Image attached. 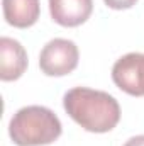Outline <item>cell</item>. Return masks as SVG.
Instances as JSON below:
<instances>
[{
  "mask_svg": "<svg viewBox=\"0 0 144 146\" xmlns=\"http://www.w3.org/2000/svg\"><path fill=\"white\" fill-rule=\"evenodd\" d=\"M63 107L73 121L90 133H108L120 121V106L107 92L75 87L63 97Z\"/></svg>",
  "mask_w": 144,
  "mask_h": 146,
  "instance_id": "cell-1",
  "label": "cell"
},
{
  "mask_svg": "<svg viewBox=\"0 0 144 146\" xmlns=\"http://www.w3.org/2000/svg\"><path fill=\"white\" fill-rule=\"evenodd\" d=\"M124 146H144V134H139V136H132L129 138Z\"/></svg>",
  "mask_w": 144,
  "mask_h": 146,
  "instance_id": "cell-9",
  "label": "cell"
},
{
  "mask_svg": "<svg viewBox=\"0 0 144 146\" xmlns=\"http://www.w3.org/2000/svg\"><path fill=\"white\" fill-rule=\"evenodd\" d=\"M105 5L114 9V10H124V9H131L136 5L137 0H104Z\"/></svg>",
  "mask_w": 144,
  "mask_h": 146,
  "instance_id": "cell-8",
  "label": "cell"
},
{
  "mask_svg": "<svg viewBox=\"0 0 144 146\" xmlns=\"http://www.w3.org/2000/svg\"><path fill=\"white\" fill-rule=\"evenodd\" d=\"M27 70V53L24 46L12 37L0 39V78L3 82H14Z\"/></svg>",
  "mask_w": 144,
  "mask_h": 146,
  "instance_id": "cell-5",
  "label": "cell"
},
{
  "mask_svg": "<svg viewBox=\"0 0 144 146\" xmlns=\"http://www.w3.org/2000/svg\"><path fill=\"white\" fill-rule=\"evenodd\" d=\"M93 0H49L53 21L63 27H76L90 19Z\"/></svg>",
  "mask_w": 144,
  "mask_h": 146,
  "instance_id": "cell-6",
  "label": "cell"
},
{
  "mask_svg": "<svg viewBox=\"0 0 144 146\" xmlns=\"http://www.w3.org/2000/svg\"><path fill=\"white\" fill-rule=\"evenodd\" d=\"M114 83L126 94L144 97V53H127L112 66Z\"/></svg>",
  "mask_w": 144,
  "mask_h": 146,
  "instance_id": "cell-4",
  "label": "cell"
},
{
  "mask_svg": "<svg viewBox=\"0 0 144 146\" xmlns=\"http://www.w3.org/2000/svg\"><path fill=\"white\" fill-rule=\"evenodd\" d=\"M63 133L59 117L44 106L19 109L9 122V136L17 146H46Z\"/></svg>",
  "mask_w": 144,
  "mask_h": 146,
  "instance_id": "cell-2",
  "label": "cell"
},
{
  "mask_svg": "<svg viewBox=\"0 0 144 146\" xmlns=\"http://www.w3.org/2000/svg\"><path fill=\"white\" fill-rule=\"evenodd\" d=\"M80 51L78 46L63 37H54L41 49L39 68L48 76H65L78 66Z\"/></svg>",
  "mask_w": 144,
  "mask_h": 146,
  "instance_id": "cell-3",
  "label": "cell"
},
{
  "mask_svg": "<svg viewBox=\"0 0 144 146\" xmlns=\"http://www.w3.org/2000/svg\"><path fill=\"white\" fill-rule=\"evenodd\" d=\"M2 9L7 24L19 29L34 26L41 14L39 0H2Z\"/></svg>",
  "mask_w": 144,
  "mask_h": 146,
  "instance_id": "cell-7",
  "label": "cell"
}]
</instances>
